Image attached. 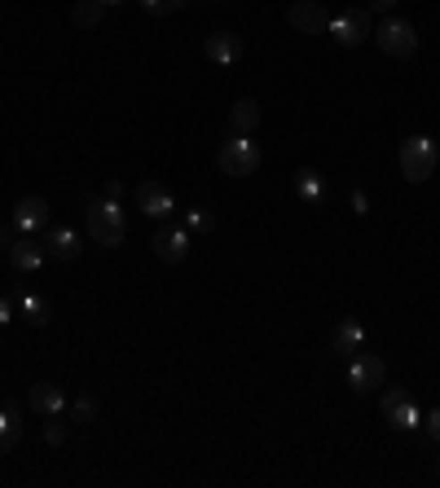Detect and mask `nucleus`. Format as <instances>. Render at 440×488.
Returning <instances> with one entry per match:
<instances>
[{
	"label": "nucleus",
	"mask_w": 440,
	"mask_h": 488,
	"mask_svg": "<svg viewBox=\"0 0 440 488\" xmlns=\"http://www.w3.org/2000/svg\"><path fill=\"white\" fill-rule=\"evenodd\" d=\"M84 229H89V238L97 242V247H119L123 242V212H119V203L114 198H97V203H89L84 207Z\"/></svg>",
	"instance_id": "obj_1"
},
{
	"label": "nucleus",
	"mask_w": 440,
	"mask_h": 488,
	"mask_svg": "<svg viewBox=\"0 0 440 488\" xmlns=\"http://www.w3.org/2000/svg\"><path fill=\"white\" fill-rule=\"evenodd\" d=\"M436 141L432 137H410V141H401V150H396V163H401V176L410 181V185H423L432 172H436Z\"/></svg>",
	"instance_id": "obj_2"
},
{
	"label": "nucleus",
	"mask_w": 440,
	"mask_h": 488,
	"mask_svg": "<svg viewBox=\"0 0 440 488\" xmlns=\"http://www.w3.org/2000/svg\"><path fill=\"white\" fill-rule=\"evenodd\" d=\"M216 163H220V172L224 176H251L256 167H260V146L247 137V132H233L224 146H220V155H216Z\"/></svg>",
	"instance_id": "obj_3"
},
{
	"label": "nucleus",
	"mask_w": 440,
	"mask_h": 488,
	"mask_svg": "<svg viewBox=\"0 0 440 488\" xmlns=\"http://www.w3.org/2000/svg\"><path fill=\"white\" fill-rule=\"evenodd\" d=\"M330 36H334L339 49H361V45L375 36L370 13H366V9H343V13H334V18H330Z\"/></svg>",
	"instance_id": "obj_4"
},
{
	"label": "nucleus",
	"mask_w": 440,
	"mask_h": 488,
	"mask_svg": "<svg viewBox=\"0 0 440 488\" xmlns=\"http://www.w3.org/2000/svg\"><path fill=\"white\" fill-rule=\"evenodd\" d=\"M375 40H379V49L387 57H414V49H419V31L405 18H384L379 31H375Z\"/></svg>",
	"instance_id": "obj_5"
},
{
	"label": "nucleus",
	"mask_w": 440,
	"mask_h": 488,
	"mask_svg": "<svg viewBox=\"0 0 440 488\" xmlns=\"http://www.w3.org/2000/svg\"><path fill=\"white\" fill-rule=\"evenodd\" d=\"M379 409H384V418L396 427V432H414V427H423L419 405H414V400H410V391H401V387H387L384 400H379Z\"/></svg>",
	"instance_id": "obj_6"
},
{
	"label": "nucleus",
	"mask_w": 440,
	"mask_h": 488,
	"mask_svg": "<svg viewBox=\"0 0 440 488\" xmlns=\"http://www.w3.org/2000/svg\"><path fill=\"white\" fill-rule=\"evenodd\" d=\"M387 379V361L375 352H352V366H348V383L352 391H379Z\"/></svg>",
	"instance_id": "obj_7"
},
{
	"label": "nucleus",
	"mask_w": 440,
	"mask_h": 488,
	"mask_svg": "<svg viewBox=\"0 0 440 488\" xmlns=\"http://www.w3.org/2000/svg\"><path fill=\"white\" fill-rule=\"evenodd\" d=\"M286 22H291L300 36H326L330 31V13H326V4H317V0H295V4L286 9Z\"/></svg>",
	"instance_id": "obj_8"
},
{
	"label": "nucleus",
	"mask_w": 440,
	"mask_h": 488,
	"mask_svg": "<svg viewBox=\"0 0 440 488\" xmlns=\"http://www.w3.org/2000/svg\"><path fill=\"white\" fill-rule=\"evenodd\" d=\"M137 207H141L146 216L164 220L176 212V198H172V189L159 185V181H141V185H137Z\"/></svg>",
	"instance_id": "obj_9"
},
{
	"label": "nucleus",
	"mask_w": 440,
	"mask_h": 488,
	"mask_svg": "<svg viewBox=\"0 0 440 488\" xmlns=\"http://www.w3.org/2000/svg\"><path fill=\"white\" fill-rule=\"evenodd\" d=\"M13 229H22V233H36V229H45L49 224V203L40 198V194H27V198H18V207H13Z\"/></svg>",
	"instance_id": "obj_10"
},
{
	"label": "nucleus",
	"mask_w": 440,
	"mask_h": 488,
	"mask_svg": "<svg viewBox=\"0 0 440 488\" xmlns=\"http://www.w3.org/2000/svg\"><path fill=\"white\" fill-rule=\"evenodd\" d=\"M150 247H155V256H159L164 265H181V260L190 256V233H185V229H159Z\"/></svg>",
	"instance_id": "obj_11"
},
{
	"label": "nucleus",
	"mask_w": 440,
	"mask_h": 488,
	"mask_svg": "<svg viewBox=\"0 0 440 488\" xmlns=\"http://www.w3.org/2000/svg\"><path fill=\"white\" fill-rule=\"evenodd\" d=\"M203 54L212 57L216 66H233V62L242 57V40H238L233 31H212V36L203 40Z\"/></svg>",
	"instance_id": "obj_12"
},
{
	"label": "nucleus",
	"mask_w": 440,
	"mask_h": 488,
	"mask_svg": "<svg viewBox=\"0 0 440 488\" xmlns=\"http://www.w3.org/2000/svg\"><path fill=\"white\" fill-rule=\"evenodd\" d=\"M45 251H49L54 260H75V256H80V233L66 229V224L45 229Z\"/></svg>",
	"instance_id": "obj_13"
},
{
	"label": "nucleus",
	"mask_w": 440,
	"mask_h": 488,
	"mask_svg": "<svg viewBox=\"0 0 440 488\" xmlns=\"http://www.w3.org/2000/svg\"><path fill=\"white\" fill-rule=\"evenodd\" d=\"M27 405H31L36 414H45V418H54V414H62V405H66V396H62V387H57V383H36V387L27 391Z\"/></svg>",
	"instance_id": "obj_14"
},
{
	"label": "nucleus",
	"mask_w": 440,
	"mask_h": 488,
	"mask_svg": "<svg viewBox=\"0 0 440 488\" xmlns=\"http://www.w3.org/2000/svg\"><path fill=\"white\" fill-rule=\"evenodd\" d=\"M45 256H49V251H45L40 242H31V238H22V242H13V247H9V265L22 273V277L40 269V265H45Z\"/></svg>",
	"instance_id": "obj_15"
},
{
	"label": "nucleus",
	"mask_w": 440,
	"mask_h": 488,
	"mask_svg": "<svg viewBox=\"0 0 440 488\" xmlns=\"http://www.w3.org/2000/svg\"><path fill=\"white\" fill-rule=\"evenodd\" d=\"M361 343H366V325H361V322H339V325H334V334H330V348H334V352H343V357L361 352Z\"/></svg>",
	"instance_id": "obj_16"
},
{
	"label": "nucleus",
	"mask_w": 440,
	"mask_h": 488,
	"mask_svg": "<svg viewBox=\"0 0 440 488\" xmlns=\"http://www.w3.org/2000/svg\"><path fill=\"white\" fill-rule=\"evenodd\" d=\"M229 128H233V132H247V137L260 128V106H256V97L233 102V110H229Z\"/></svg>",
	"instance_id": "obj_17"
},
{
	"label": "nucleus",
	"mask_w": 440,
	"mask_h": 488,
	"mask_svg": "<svg viewBox=\"0 0 440 488\" xmlns=\"http://www.w3.org/2000/svg\"><path fill=\"white\" fill-rule=\"evenodd\" d=\"M102 13H106V4H102V0H75L71 22H75L80 31H97V27H102Z\"/></svg>",
	"instance_id": "obj_18"
},
{
	"label": "nucleus",
	"mask_w": 440,
	"mask_h": 488,
	"mask_svg": "<svg viewBox=\"0 0 440 488\" xmlns=\"http://www.w3.org/2000/svg\"><path fill=\"white\" fill-rule=\"evenodd\" d=\"M18 440H22V414H18V405H9V409H0V453H9Z\"/></svg>",
	"instance_id": "obj_19"
},
{
	"label": "nucleus",
	"mask_w": 440,
	"mask_h": 488,
	"mask_svg": "<svg viewBox=\"0 0 440 488\" xmlns=\"http://www.w3.org/2000/svg\"><path fill=\"white\" fill-rule=\"evenodd\" d=\"M22 317H27L31 325H49L54 308H49V299H40V295H27V299H22Z\"/></svg>",
	"instance_id": "obj_20"
},
{
	"label": "nucleus",
	"mask_w": 440,
	"mask_h": 488,
	"mask_svg": "<svg viewBox=\"0 0 440 488\" xmlns=\"http://www.w3.org/2000/svg\"><path fill=\"white\" fill-rule=\"evenodd\" d=\"M295 181H300V198H309V203H313V198L322 194V185H317V172H313V167H300V172H295Z\"/></svg>",
	"instance_id": "obj_21"
},
{
	"label": "nucleus",
	"mask_w": 440,
	"mask_h": 488,
	"mask_svg": "<svg viewBox=\"0 0 440 488\" xmlns=\"http://www.w3.org/2000/svg\"><path fill=\"white\" fill-rule=\"evenodd\" d=\"M71 418H75V423H93V418H97V400H93V396H80V400L71 405Z\"/></svg>",
	"instance_id": "obj_22"
},
{
	"label": "nucleus",
	"mask_w": 440,
	"mask_h": 488,
	"mask_svg": "<svg viewBox=\"0 0 440 488\" xmlns=\"http://www.w3.org/2000/svg\"><path fill=\"white\" fill-rule=\"evenodd\" d=\"M185 0H141V9L150 13V18H167V13H176Z\"/></svg>",
	"instance_id": "obj_23"
},
{
	"label": "nucleus",
	"mask_w": 440,
	"mask_h": 488,
	"mask_svg": "<svg viewBox=\"0 0 440 488\" xmlns=\"http://www.w3.org/2000/svg\"><path fill=\"white\" fill-rule=\"evenodd\" d=\"M45 440H49V444H66V423H57V414L45 423Z\"/></svg>",
	"instance_id": "obj_24"
},
{
	"label": "nucleus",
	"mask_w": 440,
	"mask_h": 488,
	"mask_svg": "<svg viewBox=\"0 0 440 488\" xmlns=\"http://www.w3.org/2000/svg\"><path fill=\"white\" fill-rule=\"evenodd\" d=\"M102 198H114V203L123 198V181H119V176H106V185H102Z\"/></svg>",
	"instance_id": "obj_25"
},
{
	"label": "nucleus",
	"mask_w": 440,
	"mask_h": 488,
	"mask_svg": "<svg viewBox=\"0 0 440 488\" xmlns=\"http://www.w3.org/2000/svg\"><path fill=\"white\" fill-rule=\"evenodd\" d=\"M13 313H18V304H13L9 295H0V325H9V322H13Z\"/></svg>",
	"instance_id": "obj_26"
},
{
	"label": "nucleus",
	"mask_w": 440,
	"mask_h": 488,
	"mask_svg": "<svg viewBox=\"0 0 440 488\" xmlns=\"http://www.w3.org/2000/svg\"><path fill=\"white\" fill-rule=\"evenodd\" d=\"M190 224H194L199 233H207V229H212V216H207V212L199 207V212H190Z\"/></svg>",
	"instance_id": "obj_27"
},
{
	"label": "nucleus",
	"mask_w": 440,
	"mask_h": 488,
	"mask_svg": "<svg viewBox=\"0 0 440 488\" xmlns=\"http://www.w3.org/2000/svg\"><path fill=\"white\" fill-rule=\"evenodd\" d=\"M423 427H427V435H432V440L440 444V409H432V414L423 418Z\"/></svg>",
	"instance_id": "obj_28"
},
{
	"label": "nucleus",
	"mask_w": 440,
	"mask_h": 488,
	"mask_svg": "<svg viewBox=\"0 0 440 488\" xmlns=\"http://www.w3.org/2000/svg\"><path fill=\"white\" fill-rule=\"evenodd\" d=\"M13 242H18V238H13V229H9V224H0V251H9Z\"/></svg>",
	"instance_id": "obj_29"
},
{
	"label": "nucleus",
	"mask_w": 440,
	"mask_h": 488,
	"mask_svg": "<svg viewBox=\"0 0 440 488\" xmlns=\"http://www.w3.org/2000/svg\"><path fill=\"white\" fill-rule=\"evenodd\" d=\"M352 212H357V216H366V212H370V203H366V194H352Z\"/></svg>",
	"instance_id": "obj_30"
},
{
	"label": "nucleus",
	"mask_w": 440,
	"mask_h": 488,
	"mask_svg": "<svg viewBox=\"0 0 440 488\" xmlns=\"http://www.w3.org/2000/svg\"><path fill=\"white\" fill-rule=\"evenodd\" d=\"M392 4H396V0H370V9H379V13H387Z\"/></svg>",
	"instance_id": "obj_31"
},
{
	"label": "nucleus",
	"mask_w": 440,
	"mask_h": 488,
	"mask_svg": "<svg viewBox=\"0 0 440 488\" xmlns=\"http://www.w3.org/2000/svg\"><path fill=\"white\" fill-rule=\"evenodd\" d=\"M102 4H119V0H102Z\"/></svg>",
	"instance_id": "obj_32"
},
{
	"label": "nucleus",
	"mask_w": 440,
	"mask_h": 488,
	"mask_svg": "<svg viewBox=\"0 0 440 488\" xmlns=\"http://www.w3.org/2000/svg\"><path fill=\"white\" fill-rule=\"evenodd\" d=\"M436 471H440V458H436Z\"/></svg>",
	"instance_id": "obj_33"
}]
</instances>
